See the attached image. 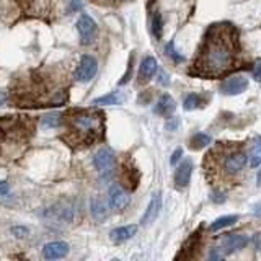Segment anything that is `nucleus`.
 I'll return each mask as SVG.
<instances>
[{
  "instance_id": "f257e3e1",
  "label": "nucleus",
  "mask_w": 261,
  "mask_h": 261,
  "mask_svg": "<svg viewBox=\"0 0 261 261\" xmlns=\"http://www.w3.org/2000/svg\"><path fill=\"white\" fill-rule=\"evenodd\" d=\"M233 43L222 35H215L214 38L207 39L201 52L199 67L204 74L217 75L230 69L233 62Z\"/></svg>"
},
{
  "instance_id": "f03ea898",
  "label": "nucleus",
  "mask_w": 261,
  "mask_h": 261,
  "mask_svg": "<svg viewBox=\"0 0 261 261\" xmlns=\"http://www.w3.org/2000/svg\"><path fill=\"white\" fill-rule=\"evenodd\" d=\"M70 124L72 129L85 139H93L96 134H100L103 121L101 114L96 111H75L70 114Z\"/></svg>"
},
{
  "instance_id": "7ed1b4c3",
  "label": "nucleus",
  "mask_w": 261,
  "mask_h": 261,
  "mask_svg": "<svg viewBox=\"0 0 261 261\" xmlns=\"http://www.w3.org/2000/svg\"><path fill=\"white\" fill-rule=\"evenodd\" d=\"M93 165L98 176H100V180L108 181L111 176L114 175V170H116V157L113 154V150H109L106 147L98 150L93 157Z\"/></svg>"
},
{
  "instance_id": "20e7f679",
  "label": "nucleus",
  "mask_w": 261,
  "mask_h": 261,
  "mask_svg": "<svg viewBox=\"0 0 261 261\" xmlns=\"http://www.w3.org/2000/svg\"><path fill=\"white\" fill-rule=\"evenodd\" d=\"M77 31H78V38H80V44L82 46H90L91 43H95L96 35H98V28L95 20L88 17V15H82L77 22Z\"/></svg>"
},
{
  "instance_id": "39448f33",
  "label": "nucleus",
  "mask_w": 261,
  "mask_h": 261,
  "mask_svg": "<svg viewBox=\"0 0 261 261\" xmlns=\"http://www.w3.org/2000/svg\"><path fill=\"white\" fill-rule=\"evenodd\" d=\"M96 70H98L96 59L93 56L85 54V56H82L78 67L75 69L74 78H75V80H78V82H82V83H87V82H90L91 78L96 75Z\"/></svg>"
},
{
  "instance_id": "423d86ee",
  "label": "nucleus",
  "mask_w": 261,
  "mask_h": 261,
  "mask_svg": "<svg viewBox=\"0 0 261 261\" xmlns=\"http://www.w3.org/2000/svg\"><path fill=\"white\" fill-rule=\"evenodd\" d=\"M108 199H109L111 209H114V211H124V209L129 206L130 196H129L127 191H124L119 185H113L109 188Z\"/></svg>"
},
{
  "instance_id": "0eeeda50",
  "label": "nucleus",
  "mask_w": 261,
  "mask_h": 261,
  "mask_svg": "<svg viewBox=\"0 0 261 261\" xmlns=\"http://www.w3.org/2000/svg\"><path fill=\"white\" fill-rule=\"evenodd\" d=\"M248 88V78L243 75H233L230 78H227L225 82H222L220 91L224 95H240Z\"/></svg>"
},
{
  "instance_id": "6e6552de",
  "label": "nucleus",
  "mask_w": 261,
  "mask_h": 261,
  "mask_svg": "<svg viewBox=\"0 0 261 261\" xmlns=\"http://www.w3.org/2000/svg\"><path fill=\"white\" fill-rule=\"evenodd\" d=\"M69 253V245L65 241H49L43 246V256L46 259H59Z\"/></svg>"
},
{
  "instance_id": "1a4fd4ad",
  "label": "nucleus",
  "mask_w": 261,
  "mask_h": 261,
  "mask_svg": "<svg viewBox=\"0 0 261 261\" xmlns=\"http://www.w3.org/2000/svg\"><path fill=\"white\" fill-rule=\"evenodd\" d=\"M191 173H193V162L186 159L183 160L178 168L175 172V183L178 188H185L189 185V180H191Z\"/></svg>"
},
{
  "instance_id": "9d476101",
  "label": "nucleus",
  "mask_w": 261,
  "mask_h": 261,
  "mask_svg": "<svg viewBox=\"0 0 261 261\" xmlns=\"http://www.w3.org/2000/svg\"><path fill=\"white\" fill-rule=\"evenodd\" d=\"M160 209H162V194L160 193H155L150 199L149 206L146 209V212L142 215V224L144 225H149L157 219V215L160 214Z\"/></svg>"
},
{
  "instance_id": "9b49d317",
  "label": "nucleus",
  "mask_w": 261,
  "mask_h": 261,
  "mask_svg": "<svg viewBox=\"0 0 261 261\" xmlns=\"http://www.w3.org/2000/svg\"><path fill=\"white\" fill-rule=\"evenodd\" d=\"M245 163H246V155L243 152H232L225 157L224 168L227 173H238L240 170H243Z\"/></svg>"
},
{
  "instance_id": "f8f14e48",
  "label": "nucleus",
  "mask_w": 261,
  "mask_h": 261,
  "mask_svg": "<svg viewBox=\"0 0 261 261\" xmlns=\"http://www.w3.org/2000/svg\"><path fill=\"white\" fill-rule=\"evenodd\" d=\"M90 212H91V217L96 222H101L108 217V204L100 196H93V198L90 199Z\"/></svg>"
},
{
  "instance_id": "ddd939ff",
  "label": "nucleus",
  "mask_w": 261,
  "mask_h": 261,
  "mask_svg": "<svg viewBox=\"0 0 261 261\" xmlns=\"http://www.w3.org/2000/svg\"><path fill=\"white\" fill-rule=\"evenodd\" d=\"M224 248H225V253H233V251H238L241 250L246 243H248V238L245 235H238V233H230L227 235L224 238Z\"/></svg>"
},
{
  "instance_id": "4468645a",
  "label": "nucleus",
  "mask_w": 261,
  "mask_h": 261,
  "mask_svg": "<svg viewBox=\"0 0 261 261\" xmlns=\"http://www.w3.org/2000/svg\"><path fill=\"white\" fill-rule=\"evenodd\" d=\"M137 232V225H124V227H117L114 230H111L109 238L114 241V243H122L129 238H133Z\"/></svg>"
},
{
  "instance_id": "2eb2a0df",
  "label": "nucleus",
  "mask_w": 261,
  "mask_h": 261,
  "mask_svg": "<svg viewBox=\"0 0 261 261\" xmlns=\"http://www.w3.org/2000/svg\"><path fill=\"white\" fill-rule=\"evenodd\" d=\"M159 69V64H157V59H154L152 56H147L146 59L142 61L141 64V70H139V78L142 82L149 80V78H152L154 74Z\"/></svg>"
},
{
  "instance_id": "dca6fc26",
  "label": "nucleus",
  "mask_w": 261,
  "mask_h": 261,
  "mask_svg": "<svg viewBox=\"0 0 261 261\" xmlns=\"http://www.w3.org/2000/svg\"><path fill=\"white\" fill-rule=\"evenodd\" d=\"M52 212L57 219H61L62 222H72L75 219V209L74 206H70L69 202H61V204L54 206Z\"/></svg>"
},
{
  "instance_id": "f3484780",
  "label": "nucleus",
  "mask_w": 261,
  "mask_h": 261,
  "mask_svg": "<svg viewBox=\"0 0 261 261\" xmlns=\"http://www.w3.org/2000/svg\"><path fill=\"white\" fill-rule=\"evenodd\" d=\"M176 108V104L173 101V98L170 96V95H163L159 103H157V106H155V113L157 114H162V116H168V114H172L173 111Z\"/></svg>"
},
{
  "instance_id": "a211bd4d",
  "label": "nucleus",
  "mask_w": 261,
  "mask_h": 261,
  "mask_svg": "<svg viewBox=\"0 0 261 261\" xmlns=\"http://www.w3.org/2000/svg\"><path fill=\"white\" fill-rule=\"evenodd\" d=\"M126 101V95L121 93V91H113L109 95H104L93 100V104H122Z\"/></svg>"
},
{
  "instance_id": "6ab92c4d",
  "label": "nucleus",
  "mask_w": 261,
  "mask_h": 261,
  "mask_svg": "<svg viewBox=\"0 0 261 261\" xmlns=\"http://www.w3.org/2000/svg\"><path fill=\"white\" fill-rule=\"evenodd\" d=\"M238 220L237 215H224V217H219V219H215L211 227H209V230L211 232H217V230H222V228H225V227H230L233 225L235 222Z\"/></svg>"
},
{
  "instance_id": "aec40b11",
  "label": "nucleus",
  "mask_w": 261,
  "mask_h": 261,
  "mask_svg": "<svg viewBox=\"0 0 261 261\" xmlns=\"http://www.w3.org/2000/svg\"><path fill=\"white\" fill-rule=\"evenodd\" d=\"M248 159H250V167L254 168V167L261 165V137H256V139H254Z\"/></svg>"
},
{
  "instance_id": "412c9836",
  "label": "nucleus",
  "mask_w": 261,
  "mask_h": 261,
  "mask_svg": "<svg viewBox=\"0 0 261 261\" xmlns=\"http://www.w3.org/2000/svg\"><path fill=\"white\" fill-rule=\"evenodd\" d=\"M207 144H211V137L207 134H202V133H198L191 137V141H189V147L193 150H199V149H204Z\"/></svg>"
},
{
  "instance_id": "4be33fe9",
  "label": "nucleus",
  "mask_w": 261,
  "mask_h": 261,
  "mask_svg": "<svg viewBox=\"0 0 261 261\" xmlns=\"http://www.w3.org/2000/svg\"><path fill=\"white\" fill-rule=\"evenodd\" d=\"M61 124V114L52 113V114H46L43 117V126L46 127H57Z\"/></svg>"
},
{
  "instance_id": "5701e85b",
  "label": "nucleus",
  "mask_w": 261,
  "mask_h": 261,
  "mask_svg": "<svg viewBox=\"0 0 261 261\" xmlns=\"http://www.w3.org/2000/svg\"><path fill=\"white\" fill-rule=\"evenodd\" d=\"M199 106V96L196 95H188L186 100H185V109H196Z\"/></svg>"
},
{
  "instance_id": "b1692460",
  "label": "nucleus",
  "mask_w": 261,
  "mask_h": 261,
  "mask_svg": "<svg viewBox=\"0 0 261 261\" xmlns=\"http://www.w3.org/2000/svg\"><path fill=\"white\" fill-rule=\"evenodd\" d=\"M154 35L157 39L162 38V17L160 15H157L154 18Z\"/></svg>"
},
{
  "instance_id": "393cba45",
  "label": "nucleus",
  "mask_w": 261,
  "mask_h": 261,
  "mask_svg": "<svg viewBox=\"0 0 261 261\" xmlns=\"http://www.w3.org/2000/svg\"><path fill=\"white\" fill-rule=\"evenodd\" d=\"M12 233L15 235L17 238H25V237H28L30 230L26 227H12Z\"/></svg>"
},
{
  "instance_id": "a878e982",
  "label": "nucleus",
  "mask_w": 261,
  "mask_h": 261,
  "mask_svg": "<svg viewBox=\"0 0 261 261\" xmlns=\"http://www.w3.org/2000/svg\"><path fill=\"white\" fill-rule=\"evenodd\" d=\"M167 51H168V56H172L173 59H175V61L176 62H180L181 61V56H178V54H176V51H175V48H173V43H170L168 46H167Z\"/></svg>"
},
{
  "instance_id": "bb28decb",
  "label": "nucleus",
  "mask_w": 261,
  "mask_h": 261,
  "mask_svg": "<svg viewBox=\"0 0 261 261\" xmlns=\"http://www.w3.org/2000/svg\"><path fill=\"white\" fill-rule=\"evenodd\" d=\"M181 155H183V149H176L175 152L172 154V159H170V163H172V165H176V163H178V160L181 159Z\"/></svg>"
},
{
  "instance_id": "cd10ccee",
  "label": "nucleus",
  "mask_w": 261,
  "mask_h": 261,
  "mask_svg": "<svg viewBox=\"0 0 261 261\" xmlns=\"http://www.w3.org/2000/svg\"><path fill=\"white\" fill-rule=\"evenodd\" d=\"M7 193H9V183L2 181V185H0V196H2V199L7 198Z\"/></svg>"
},
{
  "instance_id": "c85d7f7f",
  "label": "nucleus",
  "mask_w": 261,
  "mask_h": 261,
  "mask_svg": "<svg viewBox=\"0 0 261 261\" xmlns=\"http://www.w3.org/2000/svg\"><path fill=\"white\" fill-rule=\"evenodd\" d=\"M253 243H254V248L261 253V233H256L253 237Z\"/></svg>"
},
{
  "instance_id": "c756f323",
  "label": "nucleus",
  "mask_w": 261,
  "mask_h": 261,
  "mask_svg": "<svg viewBox=\"0 0 261 261\" xmlns=\"http://www.w3.org/2000/svg\"><path fill=\"white\" fill-rule=\"evenodd\" d=\"M212 201H214V202H224V201H225V196L220 194V193H214Z\"/></svg>"
},
{
  "instance_id": "7c9ffc66",
  "label": "nucleus",
  "mask_w": 261,
  "mask_h": 261,
  "mask_svg": "<svg viewBox=\"0 0 261 261\" xmlns=\"http://www.w3.org/2000/svg\"><path fill=\"white\" fill-rule=\"evenodd\" d=\"M253 75H254V78H256V80H261V64H258V67L254 69Z\"/></svg>"
},
{
  "instance_id": "2f4dec72",
  "label": "nucleus",
  "mask_w": 261,
  "mask_h": 261,
  "mask_svg": "<svg viewBox=\"0 0 261 261\" xmlns=\"http://www.w3.org/2000/svg\"><path fill=\"white\" fill-rule=\"evenodd\" d=\"M258 185L261 186V172L258 173Z\"/></svg>"
}]
</instances>
